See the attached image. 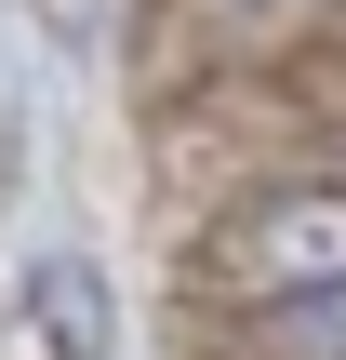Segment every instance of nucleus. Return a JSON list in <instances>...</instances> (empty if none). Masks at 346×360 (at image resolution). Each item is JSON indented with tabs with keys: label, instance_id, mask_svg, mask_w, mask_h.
Wrapping results in <instances>:
<instances>
[{
	"label": "nucleus",
	"instance_id": "nucleus-1",
	"mask_svg": "<svg viewBox=\"0 0 346 360\" xmlns=\"http://www.w3.org/2000/svg\"><path fill=\"white\" fill-rule=\"evenodd\" d=\"M213 254H227V281H253V294L280 307V294H307V281H333V267H346V200H320V187H293V200L240 214V227H227Z\"/></svg>",
	"mask_w": 346,
	"mask_h": 360
},
{
	"label": "nucleus",
	"instance_id": "nucleus-2",
	"mask_svg": "<svg viewBox=\"0 0 346 360\" xmlns=\"http://www.w3.org/2000/svg\"><path fill=\"white\" fill-rule=\"evenodd\" d=\"M27 334H40V360H120V307L80 254H40L27 267Z\"/></svg>",
	"mask_w": 346,
	"mask_h": 360
},
{
	"label": "nucleus",
	"instance_id": "nucleus-3",
	"mask_svg": "<svg viewBox=\"0 0 346 360\" xmlns=\"http://www.w3.org/2000/svg\"><path fill=\"white\" fill-rule=\"evenodd\" d=\"M267 347H280V360H346V267L267 307Z\"/></svg>",
	"mask_w": 346,
	"mask_h": 360
}]
</instances>
